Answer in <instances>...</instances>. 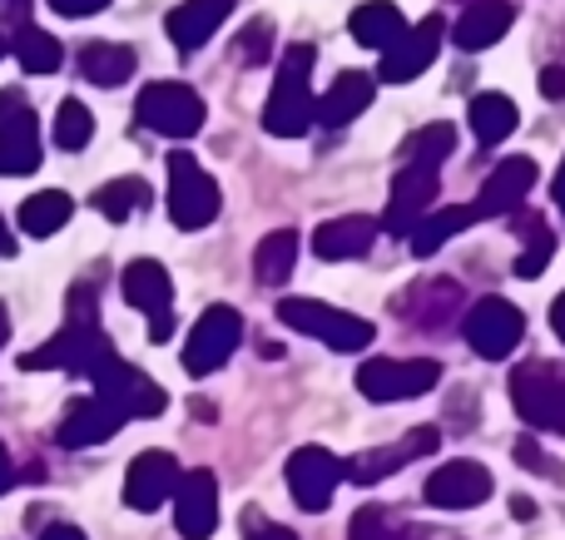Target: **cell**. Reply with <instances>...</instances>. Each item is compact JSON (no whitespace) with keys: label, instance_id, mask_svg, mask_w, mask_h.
Returning <instances> with one entry per match:
<instances>
[{"label":"cell","instance_id":"55","mask_svg":"<svg viewBox=\"0 0 565 540\" xmlns=\"http://www.w3.org/2000/svg\"><path fill=\"white\" fill-rule=\"evenodd\" d=\"M0 60H6V30H0Z\"/></svg>","mask_w":565,"mask_h":540},{"label":"cell","instance_id":"15","mask_svg":"<svg viewBox=\"0 0 565 540\" xmlns=\"http://www.w3.org/2000/svg\"><path fill=\"white\" fill-rule=\"evenodd\" d=\"M392 307H397V317H407L412 327H422V333H441V327L467 307V293H461L457 278H422V283H412Z\"/></svg>","mask_w":565,"mask_h":540},{"label":"cell","instance_id":"23","mask_svg":"<svg viewBox=\"0 0 565 540\" xmlns=\"http://www.w3.org/2000/svg\"><path fill=\"white\" fill-rule=\"evenodd\" d=\"M40 164V119L30 105L20 115L0 119V179H25Z\"/></svg>","mask_w":565,"mask_h":540},{"label":"cell","instance_id":"38","mask_svg":"<svg viewBox=\"0 0 565 540\" xmlns=\"http://www.w3.org/2000/svg\"><path fill=\"white\" fill-rule=\"evenodd\" d=\"M95 139V115L85 109V99H65L55 109V144L60 149H85Z\"/></svg>","mask_w":565,"mask_h":540},{"label":"cell","instance_id":"53","mask_svg":"<svg viewBox=\"0 0 565 540\" xmlns=\"http://www.w3.org/2000/svg\"><path fill=\"white\" fill-rule=\"evenodd\" d=\"M511 516H536V506L521 501V496H516V501H511Z\"/></svg>","mask_w":565,"mask_h":540},{"label":"cell","instance_id":"46","mask_svg":"<svg viewBox=\"0 0 565 540\" xmlns=\"http://www.w3.org/2000/svg\"><path fill=\"white\" fill-rule=\"evenodd\" d=\"M15 486V462H10V452H6V442H0V496Z\"/></svg>","mask_w":565,"mask_h":540},{"label":"cell","instance_id":"3","mask_svg":"<svg viewBox=\"0 0 565 540\" xmlns=\"http://www.w3.org/2000/svg\"><path fill=\"white\" fill-rule=\"evenodd\" d=\"M511 407L521 412V422L536 432H556L565 436V367L531 357L511 372Z\"/></svg>","mask_w":565,"mask_h":540},{"label":"cell","instance_id":"44","mask_svg":"<svg viewBox=\"0 0 565 540\" xmlns=\"http://www.w3.org/2000/svg\"><path fill=\"white\" fill-rule=\"evenodd\" d=\"M20 109H25V89H0V119H10V115H20Z\"/></svg>","mask_w":565,"mask_h":540},{"label":"cell","instance_id":"32","mask_svg":"<svg viewBox=\"0 0 565 540\" xmlns=\"http://www.w3.org/2000/svg\"><path fill=\"white\" fill-rule=\"evenodd\" d=\"M10 55H15V65L25 69V75H55V69L65 65V50H60V40L45 35L40 25H20L15 40H10Z\"/></svg>","mask_w":565,"mask_h":540},{"label":"cell","instance_id":"4","mask_svg":"<svg viewBox=\"0 0 565 540\" xmlns=\"http://www.w3.org/2000/svg\"><path fill=\"white\" fill-rule=\"evenodd\" d=\"M278 323H288L292 333L318 337L332 353H362V347L377 337V327H372L367 317H352V313H342V307L318 303V298H282Z\"/></svg>","mask_w":565,"mask_h":540},{"label":"cell","instance_id":"49","mask_svg":"<svg viewBox=\"0 0 565 540\" xmlns=\"http://www.w3.org/2000/svg\"><path fill=\"white\" fill-rule=\"evenodd\" d=\"M189 407H194V417H199V422H214V402H204V397H194V402H189Z\"/></svg>","mask_w":565,"mask_h":540},{"label":"cell","instance_id":"18","mask_svg":"<svg viewBox=\"0 0 565 540\" xmlns=\"http://www.w3.org/2000/svg\"><path fill=\"white\" fill-rule=\"evenodd\" d=\"M119 426H125V412H119V407H109L99 392L95 397H75V402L65 407V417H60V446L85 452V446L109 442Z\"/></svg>","mask_w":565,"mask_h":540},{"label":"cell","instance_id":"43","mask_svg":"<svg viewBox=\"0 0 565 540\" xmlns=\"http://www.w3.org/2000/svg\"><path fill=\"white\" fill-rule=\"evenodd\" d=\"M0 15H6V25L10 30H20V25H30V0H0Z\"/></svg>","mask_w":565,"mask_h":540},{"label":"cell","instance_id":"14","mask_svg":"<svg viewBox=\"0 0 565 540\" xmlns=\"http://www.w3.org/2000/svg\"><path fill=\"white\" fill-rule=\"evenodd\" d=\"M441 35H447V30H441V15H427L422 25H407L387 50H382L377 75L387 79V85H407V79H417L422 69H431V60L441 55Z\"/></svg>","mask_w":565,"mask_h":540},{"label":"cell","instance_id":"2","mask_svg":"<svg viewBox=\"0 0 565 540\" xmlns=\"http://www.w3.org/2000/svg\"><path fill=\"white\" fill-rule=\"evenodd\" d=\"M318 125V99H312V45H288L278 60L274 95L264 105V129L278 139H298Z\"/></svg>","mask_w":565,"mask_h":540},{"label":"cell","instance_id":"36","mask_svg":"<svg viewBox=\"0 0 565 540\" xmlns=\"http://www.w3.org/2000/svg\"><path fill=\"white\" fill-rule=\"evenodd\" d=\"M348 540H407V526L392 506H362L348 526Z\"/></svg>","mask_w":565,"mask_h":540},{"label":"cell","instance_id":"10","mask_svg":"<svg viewBox=\"0 0 565 540\" xmlns=\"http://www.w3.org/2000/svg\"><path fill=\"white\" fill-rule=\"evenodd\" d=\"M342 476H348V462L338 452H328V446H298L288 456V492L298 501V511H308V516L328 511Z\"/></svg>","mask_w":565,"mask_h":540},{"label":"cell","instance_id":"19","mask_svg":"<svg viewBox=\"0 0 565 540\" xmlns=\"http://www.w3.org/2000/svg\"><path fill=\"white\" fill-rule=\"evenodd\" d=\"M437 446H441V432H437V426H417V432H407L402 442L377 446V452H362L358 462L348 466V476H352L358 486H377V482H387L392 472H402L407 462H417V456L437 452Z\"/></svg>","mask_w":565,"mask_h":540},{"label":"cell","instance_id":"21","mask_svg":"<svg viewBox=\"0 0 565 540\" xmlns=\"http://www.w3.org/2000/svg\"><path fill=\"white\" fill-rule=\"evenodd\" d=\"M531 184H536V159H501L497 169L487 174V184H481L477 194V214L491 218V214H516L521 198L531 194Z\"/></svg>","mask_w":565,"mask_h":540},{"label":"cell","instance_id":"28","mask_svg":"<svg viewBox=\"0 0 565 540\" xmlns=\"http://www.w3.org/2000/svg\"><path fill=\"white\" fill-rule=\"evenodd\" d=\"M348 30H352V40H358V45H367V50H387L392 40H397L402 30H407V20H402V10L392 6V0H367V6L352 10Z\"/></svg>","mask_w":565,"mask_h":540},{"label":"cell","instance_id":"22","mask_svg":"<svg viewBox=\"0 0 565 540\" xmlns=\"http://www.w3.org/2000/svg\"><path fill=\"white\" fill-rule=\"evenodd\" d=\"M228 15H234V0H184V6H174V15H169V40H174V50H184V55L189 50H204Z\"/></svg>","mask_w":565,"mask_h":540},{"label":"cell","instance_id":"47","mask_svg":"<svg viewBox=\"0 0 565 540\" xmlns=\"http://www.w3.org/2000/svg\"><path fill=\"white\" fill-rule=\"evenodd\" d=\"M551 327H556V337L565 343V293L556 298V303H551Z\"/></svg>","mask_w":565,"mask_h":540},{"label":"cell","instance_id":"29","mask_svg":"<svg viewBox=\"0 0 565 540\" xmlns=\"http://www.w3.org/2000/svg\"><path fill=\"white\" fill-rule=\"evenodd\" d=\"M477 218H481L477 204H451V208H441V214H422V224L407 234V238H412V253H417V258H431L441 244H447V238H457L461 228H471Z\"/></svg>","mask_w":565,"mask_h":540},{"label":"cell","instance_id":"42","mask_svg":"<svg viewBox=\"0 0 565 540\" xmlns=\"http://www.w3.org/2000/svg\"><path fill=\"white\" fill-rule=\"evenodd\" d=\"M541 95H546V99H565V69L561 65L541 69Z\"/></svg>","mask_w":565,"mask_h":540},{"label":"cell","instance_id":"26","mask_svg":"<svg viewBox=\"0 0 565 540\" xmlns=\"http://www.w3.org/2000/svg\"><path fill=\"white\" fill-rule=\"evenodd\" d=\"M372 89H377V79L372 75H362V69H342V75L328 85V95L318 99V125L322 129L352 125V119L372 105Z\"/></svg>","mask_w":565,"mask_h":540},{"label":"cell","instance_id":"37","mask_svg":"<svg viewBox=\"0 0 565 540\" xmlns=\"http://www.w3.org/2000/svg\"><path fill=\"white\" fill-rule=\"evenodd\" d=\"M457 149V129L441 119V125H422L417 134L402 144V159H422V164H441V159Z\"/></svg>","mask_w":565,"mask_h":540},{"label":"cell","instance_id":"27","mask_svg":"<svg viewBox=\"0 0 565 540\" xmlns=\"http://www.w3.org/2000/svg\"><path fill=\"white\" fill-rule=\"evenodd\" d=\"M135 65H139L135 50L115 45V40H95V45L79 50V75H85L89 85H105V89L125 85V79L135 75Z\"/></svg>","mask_w":565,"mask_h":540},{"label":"cell","instance_id":"51","mask_svg":"<svg viewBox=\"0 0 565 540\" xmlns=\"http://www.w3.org/2000/svg\"><path fill=\"white\" fill-rule=\"evenodd\" d=\"M407 540H457V536H441V531H427V526H412Z\"/></svg>","mask_w":565,"mask_h":540},{"label":"cell","instance_id":"45","mask_svg":"<svg viewBox=\"0 0 565 540\" xmlns=\"http://www.w3.org/2000/svg\"><path fill=\"white\" fill-rule=\"evenodd\" d=\"M248 540H298L288 531V526H274V521H258L254 531H248Z\"/></svg>","mask_w":565,"mask_h":540},{"label":"cell","instance_id":"5","mask_svg":"<svg viewBox=\"0 0 565 540\" xmlns=\"http://www.w3.org/2000/svg\"><path fill=\"white\" fill-rule=\"evenodd\" d=\"M135 119L164 139H189L204 129V95H194V89L179 85V79H154V85L139 89Z\"/></svg>","mask_w":565,"mask_h":540},{"label":"cell","instance_id":"16","mask_svg":"<svg viewBox=\"0 0 565 540\" xmlns=\"http://www.w3.org/2000/svg\"><path fill=\"white\" fill-rule=\"evenodd\" d=\"M174 531L184 540H209L218 531V476L209 466L184 472L174 492Z\"/></svg>","mask_w":565,"mask_h":540},{"label":"cell","instance_id":"12","mask_svg":"<svg viewBox=\"0 0 565 540\" xmlns=\"http://www.w3.org/2000/svg\"><path fill=\"white\" fill-rule=\"evenodd\" d=\"M441 164H422V159H402L397 179H392V198H387V214H382V228L387 234H412V228L422 224V214L431 208V198H437V174Z\"/></svg>","mask_w":565,"mask_h":540},{"label":"cell","instance_id":"33","mask_svg":"<svg viewBox=\"0 0 565 540\" xmlns=\"http://www.w3.org/2000/svg\"><path fill=\"white\" fill-rule=\"evenodd\" d=\"M70 214H75V198L60 194V188H45V194H30L25 204H20V228H25L30 238H50L70 224Z\"/></svg>","mask_w":565,"mask_h":540},{"label":"cell","instance_id":"20","mask_svg":"<svg viewBox=\"0 0 565 540\" xmlns=\"http://www.w3.org/2000/svg\"><path fill=\"white\" fill-rule=\"evenodd\" d=\"M119 293L129 307H139L145 317H169L174 313V278L164 263L154 258H135V263L119 273Z\"/></svg>","mask_w":565,"mask_h":540},{"label":"cell","instance_id":"30","mask_svg":"<svg viewBox=\"0 0 565 540\" xmlns=\"http://www.w3.org/2000/svg\"><path fill=\"white\" fill-rule=\"evenodd\" d=\"M516 238H521V258H516V278H541L551 263V253H556V234L546 228V218L536 214V208H521L516 224Z\"/></svg>","mask_w":565,"mask_h":540},{"label":"cell","instance_id":"13","mask_svg":"<svg viewBox=\"0 0 565 540\" xmlns=\"http://www.w3.org/2000/svg\"><path fill=\"white\" fill-rule=\"evenodd\" d=\"M179 482H184V466L174 452H159V446L139 452L125 476V506L129 511H159L164 501H174Z\"/></svg>","mask_w":565,"mask_h":540},{"label":"cell","instance_id":"39","mask_svg":"<svg viewBox=\"0 0 565 540\" xmlns=\"http://www.w3.org/2000/svg\"><path fill=\"white\" fill-rule=\"evenodd\" d=\"M268 55H274V20H254V25L234 40V60L254 69V65H264Z\"/></svg>","mask_w":565,"mask_h":540},{"label":"cell","instance_id":"54","mask_svg":"<svg viewBox=\"0 0 565 540\" xmlns=\"http://www.w3.org/2000/svg\"><path fill=\"white\" fill-rule=\"evenodd\" d=\"M6 337H10V313H6V303H0V347H6Z\"/></svg>","mask_w":565,"mask_h":540},{"label":"cell","instance_id":"34","mask_svg":"<svg viewBox=\"0 0 565 540\" xmlns=\"http://www.w3.org/2000/svg\"><path fill=\"white\" fill-rule=\"evenodd\" d=\"M292 263H298V234H292V228H274V234L254 248V273H258V283L264 288L288 283Z\"/></svg>","mask_w":565,"mask_h":540},{"label":"cell","instance_id":"31","mask_svg":"<svg viewBox=\"0 0 565 540\" xmlns=\"http://www.w3.org/2000/svg\"><path fill=\"white\" fill-rule=\"evenodd\" d=\"M467 125H471V134H477V144L491 149V144H501V139L516 129V105H511L507 95H497V89H487V95L471 99Z\"/></svg>","mask_w":565,"mask_h":540},{"label":"cell","instance_id":"9","mask_svg":"<svg viewBox=\"0 0 565 540\" xmlns=\"http://www.w3.org/2000/svg\"><path fill=\"white\" fill-rule=\"evenodd\" d=\"M238 343H244V317H238V307H228V303L204 307L184 343V372H194V377L218 372V367L238 353Z\"/></svg>","mask_w":565,"mask_h":540},{"label":"cell","instance_id":"24","mask_svg":"<svg viewBox=\"0 0 565 540\" xmlns=\"http://www.w3.org/2000/svg\"><path fill=\"white\" fill-rule=\"evenodd\" d=\"M372 238H377V224H372L367 214H342V218H328V224H318V234H312V248H318L322 263H348V258L367 253Z\"/></svg>","mask_w":565,"mask_h":540},{"label":"cell","instance_id":"35","mask_svg":"<svg viewBox=\"0 0 565 540\" xmlns=\"http://www.w3.org/2000/svg\"><path fill=\"white\" fill-rule=\"evenodd\" d=\"M89 204L99 208V214L109 218V224H125L129 214H139V208L149 204V184L145 179H115V184H105V188H95V198H89Z\"/></svg>","mask_w":565,"mask_h":540},{"label":"cell","instance_id":"40","mask_svg":"<svg viewBox=\"0 0 565 540\" xmlns=\"http://www.w3.org/2000/svg\"><path fill=\"white\" fill-rule=\"evenodd\" d=\"M109 0H50V10L55 15H65V20H85V15H99Z\"/></svg>","mask_w":565,"mask_h":540},{"label":"cell","instance_id":"6","mask_svg":"<svg viewBox=\"0 0 565 540\" xmlns=\"http://www.w3.org/2000/svg\"><path fill=\"white\" fill-rule=\"evenodd\" d=\"M218 208H224V194L199 169V159L184 154V149L169 154V218H174V228H184V234L209 228L218 218Z\"/></svg>","mask_w":565,"mask_h":540},{"label":"cell","instance_id":"17","mask_svg":"<svg viewBox=\"0 0 565 540\" xmlns=\"http://www.w3.org/2000/svg\"><path fill=\"white\" fill-rule=\"evenodd\" d=\"M491 492H497V482L481 462H447L427 476V506H441V511H471Z\"/></svg>","mask_w":565,"mask_h":540},{"label":"cell","instance_id":"41","mask_svg":"<svg viewBox=\"0 0 565 540\" xmlns=\"http://www.w3.org/2000/svg\"><path fill=\"white\" fill-rule=\"evenodd\" d=\"M511 456H516V466H526V472H551L546 456H541V446L531 442V436H521V442L511 446Z\"/></svg>","mask_w":565,"mask_h":540},{"label":"cell","instance_id":"52","mask_svg":"<svg viewBox=\"0 0 565 540\" xmlns=\"http://www.w3.org/2000/svg\"><path fill=\"white\" fill-rule=\"evenodd\" d=\"M551 194H556V208L565 214V159H561V174H556V188H551Z\"/></svg>","mask_w":565,"mask_h":540},{"label":"cell","instance_id":"8","mask_svg":"<svg viewBox=\"0 0 565 540\" xmlns=\"http://www.w3.org/2000/svg\"><path fill=\"white\" fill-rule=\"evenodd\" d=\"M441 382V363L431 357H372V363L358 367V392L367 402H412V397H427L431 387Z\"/></svg>","mask_w":565,"mask_h":540},{"label":"cell","instance_id":"50","mask_svg":"<svg viewBox=\"0 0 565 540\" xmlns=\"http://www.w3.org/2000/svg\"><path fill=\"white\" fill-rule=\"evenodd\" d=\"M0 253H15V234H10V228H6V218H0Z\"/></svg>","mask_w":565,"mask_h":540},{"label":"cell","instance_id":"11","mask_svg":"<svg viewBox=\"0 0 565 540\" xmlns=\"http://www.w3.org/2000/svg\"><path fill=\"white\" fill-rule=\"evenodd\" d=\"M521 337H526V313L507 298H481L477 307H467V347L487 363L511 357Z\"/></svg>","mask_w":565,"mask_h":540},{"label":"cell","instance_id":"25","mask_svg":"<svg viewBox=\"0 0 565 540\" xmlns=\"http://www.w3.org/2000/svg\"><path fill=\"white\" fill-rule=\"evenodd\" d=\"M511 25H516V6H511V0H467L451 40H457L461 50H487V45H497Z\"/></svg>","mask_w":565,"mask_h":540},{"label":"cell","instance_id":"48","mask_svg":"<svg viewBox=\"0 0 565 540\" xmlns=\"http://www.w3.org/2000/svg\"><path fill=\"white\" fill-rule=\"evenodd\" d=\"M40 540H85V531H75V526H50Z\"/></svg>","mask_w":565,"mask_h":540},{"label":"cell","instance_id":"7","mask_svg":"<svg viewBox=\"0 0 565 540\" xmlns=\"http://www.w3.org/2000/svg\"><path fill=\"white\" fill-rule=\"evenodd\" d=\"M95 392L105 397L109 407H119L125 417H139V422H154V417H164L169 407V392L154 382V377L145 372V367L125 363V357H109V363L95 367Z\"/></svg>","mask_w":565,"mask_h":540},{"label":"cell","instance_id":"1","mask_svg":"<svg viewBox=\"0 0 565 540\" xmlns=\"http://www.w3.org/2000/svg\"><path fill=\"white\" fill-rule=\"evenodd\" d=\"M115 347H109L105 327H99V303L95 288L75 283L65 298V327L50 337L45 347L20 357V372H75V377H95L99 363H109Z\"/></svg>","mask_w":565,"mask_h":540}]
</instances>
